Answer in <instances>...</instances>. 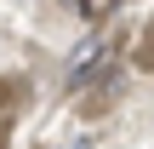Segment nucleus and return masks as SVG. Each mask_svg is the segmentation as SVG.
I'll return each instance as SVG.
<instances>
[{
	"label": "nucleus",
	"mask_w": 154,
	"mask_h": 149,
	"mask_svg": "<svg viewBox=\"0 0 154 149\" xmlns=\"http://www.w3.org/2000/svg\"><path fill=\"white\" fill-rule=\"evenodd\" d=\"M103 63V40H86L80 52H74V63H69V80H80V75H91Z\"/></svg>",
	"instance_id": "obj_1"
},
{
	"label": "nucleus",
	"mask_w": 154,
	"mask_h": 149,
	"mask_svg": "<svg viewBox=\"0 0 154 149\" xmlns=\"http://www.w3.org/2000/svg\"><path fill=\"white\" fill-rule=\"evenodd\" d=\"M80 11H86V17H109V11H114V0H86Z\"/></svg>",
	"instance_id": "obj_2"
},
{
	"label": "nucleus",
	"mask_w": 154,
	"mask_h": 149,
	"mask_svg": "<svg viewBox=\"0 0 154 149\" xmlns=\"http://www.w3.org/2000/svg\"><path fill=\"white\" fill-rule=\"evenodd\" d=\"M0 138H6V132H0Z\"/></svg>",
	"instance_id": "obj_3"
}]
</instances>
